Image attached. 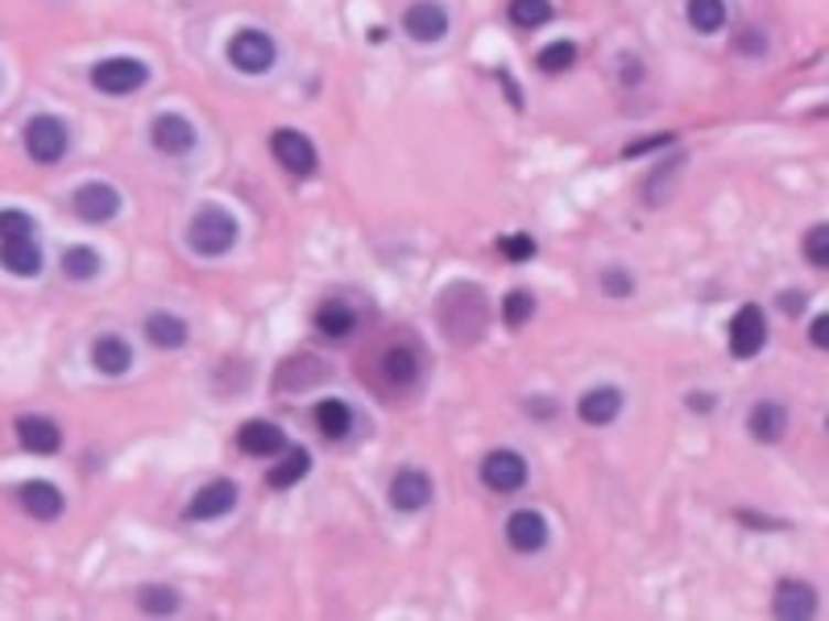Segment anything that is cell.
I'll use <instances>...</instances> for the list:
<instances>
[{
	"instance_id": "6da1fadb",
	"label": "cell",
	"mask_w": 829,
	"mask_h": 621,
	"mask_svg": "<svg viewBox=\"0 0 829 621\" xmlns=\"http://www.w3.org/2000/svg\"><path fill=\"white\" fill-rule=\"evenodd\" d=\"M237 237H241V228L233 220V211H225L220 204H204L187 225V244L200 258H225L237 244Z\"/></svg>"
},
{
	"instance_id": "7a4b0ae2",
	"label": "cell",
	"mask_w": 829,
	"mask_h": 621,
	"mask_svg": "<svg viewBox=\"0 0 829 621\" xmlns=\"http://www.w3.org/2000/svg\"><path fill=\"white\" fill-rule=\"evenodd\" d=\"M146 79H150V67L129 54H112L91 67V87H100L104 96H133L146 87Z\"/></svg>"
},
{
	"instance_id": "3957f363",
	"label": "cell",
	"mask_w": 829,
	"mask_h": 621,
	"mask_svg": "<svg viewBox=\"0 0 829 621\" xmlns=\"http://www.w3.org/2000/svg\"><path fill=\"white\" fill-rule=\"evenodd\" d=\"M274 58L278 46L266 30H237L233 42H228V63L241 70V75H266V70L274 67Z\"/></svg>"
},
{
	"instance_id": "277c9868",
	"label": "cell",
	"mask_w": 829,
	"mask_h": 621,
	"mask_svg": "<svg viewBox=\"0 0 829 621\" xmlns=\"http://www.w3.org/2000/svg\"><path fill=\"white\" fill-rule=\"evenodd\" d=\"M67 124L58 121V117H51V112H42V117H34V121L25 124V154L34 157L37 166H54L58 157L67 154Z\"/></svg>"
},
{
	"instance_id": "5b68a950",
	"label": "cell",
	"mask_w": 829,
	"mask_h": 621,
	"mask_svg": "<svg viewBox=\"0 0 829 621\" xmlns=\"http://www.w3.org/2000/svg\"><path fill=\"white\" fill-rule=\"evenodd\" d=\"M270 154H274V162L282 171L299 174V178L315 174V166H320L315 145H311V138L299 133V129H274V133H270Z\"/></svg>"
},
{
	"instance_id": "8992f818",
	"label": "cell",
	"mask_w": 829,
	"mask_h": 621,
	"mask_svg": "<svg viewBox=\"0 0 829 621\" xmlns=\"http://www.w3.org/2000/svg\"><path fill=\"white\" fill-rule=\"evenodd\" d=\"M71 207H75V216L84 225H108L121 211V190L112 187V183H84V187H75V195H71Z\"/></svg>"
},
{
	"instance_id": "52a82bcc",
	"label": "cell",
	"mask_w": 829,
	"mask_h": 621,
	"mask_svg": "<svg viewBox=\"0 0 829 621\" xmlns=\"http://www.w3.org/2000/svg\"><path fill=\"white\" fill-rule=\"evenodd\" d=\"M482 484L489 493H518L527 484V460L515 448H498L482 460Z\"/></svg>"
},
{
	"instance_id": "ba28073f",
	"label": "cell",
	"mask_w": 829,
	"mask_h": 621,
	"mask_svg": "<svg viewBox=\"0 0 829 621\" xmlns=\"http://www.w3.org/2000/svg\"><path fill=\"white\" fill-rule=\"evenodd\" d=\"M763 345H767V319H763V310L755 307V303H746V307H739V315L730 319V352L739 357V361H751V357H760Z\"/></svg>"
},
{
	"instance_id": "9c48e42d",
	"label": "cell",
	"mask_w": 829,
	"mask_h": 621,
	"mask_svg": "<svg viewBox=\"0 0 829 621\" xmlns=\"http://www.w3.org/2000/svg\"><path fill=\"white\" fill-rule=\"evenodd\" d=\"M150 141H154L158 154L183 157L195 150V124H191L187 117H179V112H162V117H154V124H150Z\"/></svg>"
},
{
	"instance_id": "30bf717a",
	"label": "cell",
	"mask_w": 829,
	"mask_h": 621,
	"mask_svg": "<svg viewBox=\"0 0 829 621\" xmlns=\"http://www.w3.org/2000/svg\"><path fill=\"white\" fill-rule=\"evenodd\" d=\"M402 30L415 37V42H440L449 34V9L440 0H415L411 9L402 13Z\"/></svg>"
},
{
	"instance_id": "8fae6325",
	"label": "cell",
	"mask_w": 829,
	"mask_h": 621,
	"mask_svg": "<svg viewBox=\"0 0 829 621\" xmlns=\"http://www.w3.org/2000/svg\"><path fill=\"white\" fill-rule=\"evenodd\" d=\"M506 543L518 555L543 552V543H548V518L539 514V510H515V514L506 518Z\"/></svg>"
},
{
	"instance_id": "7c38bea8",
	"label": "cell",
	"mask_w": 829,
	"mask_h": 621,
	"mask_svg": "<svg viewBox=\"0 0 829 621\" xmlns=\"http://www.w3.org/2000/svg\"><path fill=\"white\" fill-rule=\"evenodd\" d=\"M237 484L233 481H207L195 498L187 501V518L191 522H212V518H225L233 514V505H237Z\"/></svg>"
},
{
	"instance_id": "4fadbf2b",
	"label": "cell",
	"mask_w": 829,
	"mask_h": 621,
	"mask_svg": "<svg viewBox=\"0 0 829 621\" xmlns=\"http://www.w3.org/2000/svg\"><path fill=\"white\" fill-rule=\"evenodd\" d=\"M0 265L13 277L42 274V249H37L34 232H25V237H0Z\"/></svg>"
},
{
	"instance_id": "5bb4252c",
	"label": "cell",
	"mask_w": 829,
	"mask_h": 621,
	"mask_svg": "<svg viewBox=\"0 0 829 621\" xmlns=\"http://www.w3.org/2000/svg\"><path fill=\"white\" fill-rule=\"evenodd\" d=\"M577 414H581L585 427H610V423L622 414V390L618 385H593V390L581 394Z\"/></svg>"
},
{
	"instance_id": "9a60e30c",
	"label": "cell",
	"mask_w": 829,
	"mask_h": 621,
	"mask_svg": "<svg viewBox=\"0 0 829 621\" xmlns=\"http://www.w3.org/2000/svg\"><path fill=\"white\" fill-rule=\"evenodd\" d=\"M18 439H21V448L34 451V456H54V451L63 448V432H58V423L46 418V414H21Z\"/></svg>"
},
{
	"instance_id": "2e32d148",
	"label": "cell",
	"mask_w": 829,
	"mask_h": 621,
	"mask_svg": "<svg viewBox=\"0 0 829 621\" xmlns=\"http://www.w3.org/2000/svg\"><path fill=\"white\" fill-rule=\"evenodd\" d=\"M237 448L245 456H254V460H270V456H278V451L287 448V435H282V427L266 423V418H249L241 432H237Z\"/></svg>"
},
{
	"instance_id": "e0dca14e",
	"label": "cell",
	"mask_w": 829,
	"mask_h": 621,
	"mask_svg": "<svg viewBox=\"0 0 829 621\" xmlns=\"http://www.w3.org/2000/svg\"><path fill=\"white\" fill-rule=\"evenodd\" d=\"M428 501H432V481H428V472H419V468H402V472H395V481H390V505H395V510L415 514V510H423Z\"/></svg>"
},
{
	"instance_id": "ac0fdd59",
	"label": "cell",
	"mask_w": 829,
	"mask_h": 621,
	"mask_svg": "<svg viewBox=\"0 0 829 621\" xmlns=\"http://www.w3.org/2000/svg\"><path fill=\"white\" fill-rule=\"evenodd\" d=\"M772 604H776V618L809 621L812 613H817V592H812V585H805V580H779Z\"/></svg>"
},
{
	"instance_id": "d6986e66",
	"label": "cell",
	"mask_w": 829,
	"mask_h": 621,
	"mask_svg": "<svg viewBox=\"0 0 829 621\" xmlns=\"http://www.w3.org/2000/svg\"><path fill=\"white\" fill-rule=\"evenodd\" d=\"M21 498V510L30 518H37V522H54V518L63 514V489L51 481H25L18 489Z\"/></svg>"
},
{
	"instance_id": "ffe728a7",
	"label": "cell",
	"mask_w": 829,
	"mask_h": 621,
	"mask_svg": "<svg viewBox=\"0 0 829 621\" xmlns=\"http://www.w3.org/2000/svg\"><path fill=\"white\" fill-rule=\"evenodd\" d=\"M146 340L162 348V352H174V348H183L191 340L187 319H179L174 310H150L146 315Z\"/></svg>"
},
{
	"instance_id": "44dd1931",
	"label": "cell",
	"mask_w": 829,
	"mask_h": 621,
	"mask_svg": "<svg viewBox=\"0 0 829 621\" xmlns=\"http://www.w3.org/2000/svg\"><path fill=\"white\" fill-rule=\"evenodd\" d=\"M746 432L755 444H779L784 432H788V411L779 402H755L751 414H746Z\"/></svg>"
},
{
	"instance_id": "7402d4cb",
	"label": "cell",
	"mask_w": 829,
	"mask_h": 621,
	"mask_svg": "<svg viewBox=\"0 0 829 621\" xmlns=\"http://www.w3.org/2000/svg\"><path fill=\"white\" fill-rule=\"evenodd\" d=\"M91 364H96V373H104V378H125L133 369V348L125 345L121 336H100L91 345Z\"/></svg>"
},
{
	"instance_id": "603a6c76",
	"label": "cell",
	"mask_w": 829,
	"mask_h": 621,
	"mask_svg": "<svg viewBox=\"0 0 829 621\" xmlns=\"http://www.w3.org/2000/svg\"><path fill=\"white\" fill-rule=\"evenodd\" d=\"M315 331H324L329 340H345L357 331V310L348 307L345 298H329L324 307L315 310Z\"/></svg>"
},
{
	"instance_id": "cb8c5ba5",
	"label": "cell",
	"mask_w": 829,
	"mask_h": 621,
	"mask_svg": "<svg viewBox=\"0 0 829 621\" xmlns=\"http://www.w3.org/2000/svg\"><path fill=\"white\" fill-rule=\"evenodd\" d=\"M315 427H320L324 439H345L353 432V411H348L341 397H324L315 406Z\"/></svg>"
},
{
	"instance_id": "d4e9b609",
	"label": "cell",
	"mask_w": 829,
	"mask_h": 621,
	"mask_svg": "<svg viewBox=\"0 0 829 621\" xmlns=\"http://www.w3.org/2000/svg\"><path fill=\"white\" fill-rule=\"evenodd\" d=\"M311 472V451L308 448H291L282 456V465H274L266 472V484L270 489H294Z\"/></svg>"
},
{
	"instance_id": "484cf974",
	"label": "cell",
	"mask_w": 829,
	"mask_h": 621,
	"mask_svg": "<svg viewBox=\"0 0 829 621\" xmlns=\"http://www.w3.org/2000/svg\"><path fill=\"white\" fill-rule=\"evenodd\" d=\"M381 373H386L390 385L407 390V385L419 378V357H415V348H390V352L381 357Z\"/></svg>"
},
{
	"instance_id": "4316f807",
	"label": "cell",
	"mask_w": 829,
	"mask_h": 621,
	"mask_svg": "<svg viewBox=\"0 0 829 621\" xmlns=\"http://www.w3.org/2000/svg\"><path fill=\"white\" fill-rule=\"evenodd\" d=\"M685 18L697 34H722L725 25V0H689L685 4Z\"/></svg>"
},
{
	"instance_id": "83f0119b",
	"label": "cell",
	"mask_w": 829,
	"mask_h": 621,
	"mask_svg": "<svg viewBox=\"0 0 829 621\" xmlns=\"http://www.w3.org/2000/svg\"><path fill=\"white\" fill-rule=\"evenodd\" d=\"M100 253L96 249H87V244H71L67 253H63V274L71 277V282H91V277L100 274Z\"/></svg>"
},
{
	"instance_id": "f1b7e54d",
	"label": "cell",
	"mask_w": 829,
	"mask_h": 621,
	"mask_svg": "<svg viewBox=\"0 0 829 621\" xmlns=\"http://www.w3.org/2000/svg\"><path fill=\"white\" fill-rule=\"evenodd\" d=\"M552 21V0H510V25L518 30H539Z\"/></svg>"
},
{
	"instance_id": "f546056e",
	"label": "cell",
	"mask_w": 829,
	"mask_h": 621,
	"mask_svg": "<svg viewBox=\"0 0 829 621\" xmlns=\"http://www.w3.org/2000/svg\"><path fill=\"white\" fill-rule=\"evenodd\" d=\"M531 315H536V294L531 291H510L502 298V324H506V328L531 324Z\"/></svg>"
},
{
	"instance_id": "4dcf8cb0",
	"label": "cell",
	"mask_w": 829,
	"mask_h": 621,
	"mask_svg": "<svg viewBox=\"0 0 829 621\" xmlns=\"http://www.w3.org/2000/svg\"><path fill=\"white\" fill-rule=\"evenodd\" d=\"M138 604L146 613H158V618H162V613H174V609H179V592H174L171 585H146L138 592Z\"/></svg>"
},
{
	"instance_id": "1f68e13d",
	"label": "cell",
	"mask_w": 829,
	"mask_h": 621,
	"mask_svg": "<svg viewBox=\"0 0 829 621\" xmlns=\"http://www.w3.org/2000/svg\"><path fill=\"white\" fill-rule=\"evenodd\" d=\"M539 70H548V75H560V70H569L572 63H577V46L572 42H548L543 51H539Z\"/></svg>"
},
{
	"instance_id": "d6a6232c",
	"label": "cell",
	"mask_w": 829,
	"mask_h": 621,
	"mask_svg": "<svg viewBox=\"0 0 829 621\" xmlns=\"http://www.w3.org/2000/svg\"><path fill=\"white\" fill-rule=\"evenodd\" d=\"M805 258L812 270H826L829 265V225H812L805 237Z\"/></svg>"
},
{
	"instance_id": "836d02e7",
	"label": "cell",
	"mask_w": 829,
	"mask_h": 621,
	"mask_svg": "<svg viewBox=\"0 0 829 621\" xmlns=\"http://www.w3.org/2000/svg\"><path fill=\"white\" fill-rule=\"evenodd\" d=\"M536 237L531 232H510V237H502L498 241V253L502 258H510V261H531L536 258Z\"/></svg>"
},
{
	"instance_id": "e575fe53",
	"label": "cell",
	"mask_w": 829,
	"mask_h": 621,
	"mask_svg": "<svg viewBox=\"0 0 829 621\" xmlns=\"http://www.w3.org/2000/svg\"><path fill=\"white\" fill-rule=\"evenodd\" d=\"M602 291L610 294V298H631V294H635V277L626 274L622 265H605V270H602Z\"/></svg>"
},
{
	"instance_id": "d590c367",
	"label": "cell",
	"mask_w": 829,
	"mask_h": 621,
	"mask_svg": "<svg viewBox=\"0 0 829 621\" xmlns=\"http://www.w3.org/2000/svg\"><path fill=\"white\" fill-rule=\"evenodd\" d=\"M25 232H34V220L21 207H4L0 211V237H25Z\"/></svg>"
},
{
	"instance_id": "8d00e7d4",
	"label": "cell",
	"mask_w": 829,
	"mask_h": 621,
	"mask_svg": "<svg viewBox=\"0 0 829 621\" xmlns=\"http://www.w3.org/2000/svg\"><path fill=\"white\" fill-rule=\"evenodd\" d=\"M739 51L763 54V51H767V37H763L760 30H743V37H739Z\"/></svg>"
},
{
	"instance_id": "74e56055",
	"label": "cell",
	"mask_w": 829,
	"mask_h": 621,
	"mask_svg": "<svg viewBox=\"0 0 829 621\" xmlns=\"http://www.w3.org/2000/svg\"><path fill=\"white\" fill-rule=\"evenodd\" d=\"M779 307L788 310V315H800L805 310V291H784L779 294Z\"/></svg>"
},
{
	"instance_id": "f35d334b",
	"label": "cell",
	"mask_w": 829,
	"mask_h": 621,
	"mask_svg": "<svg viewBox=\"0 0 829 621\" xmlns=\"http://www.w3.org/2000/svg\"><path fill=\"white\" fill-rule=\"evenodd\" d=\"M809 331H812V345H817V348H829V315H817Z\"/></svg>"
},
{
	"instance_id": "ab89813d",
	"label": "cell",
	"mask_w": 829,
	"mask_h": 621,
	"mask_svg": "<svg viewBox=\"0 0 829 621\" xmlns=\"http://www.w3.org/2000/svg\"><path fill=\"white\" fill-rule=\"evenodd\" d=\"M689 411H713V397H709V394H689Z\"/></svg>"
}]
</instances>
